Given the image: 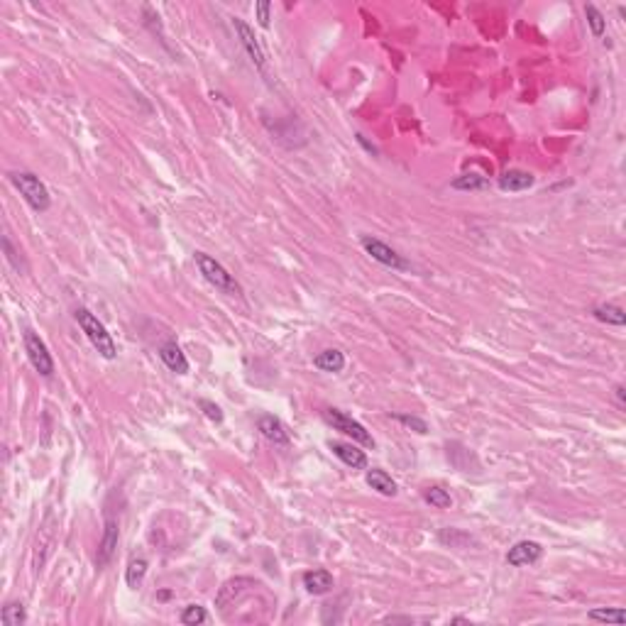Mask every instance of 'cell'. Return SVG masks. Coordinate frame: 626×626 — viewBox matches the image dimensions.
<instances>
[{
	"label": "cell",
	"mask_w": 626,
	"mask_h": 626,
	"mask_svg": "<svg viewBox=\"0 0 626 626\" xmlns=\"http://www.w3.org/2000/svg\"><path fill=\"white\" fill-rule=\"evenodd\" d=\"M74 316H76L79 328L86 333V338L91 341V345L95 347V352H98L100 357H106V360H116L118 345H116V341H113L111 333H108V328L103 326V323H100L88 308H76Z\"/></svg>",
	"instance_id": "1"
},
{
	"label": "cell",
	"mask_w": 626,
	"mask_h": 626,
	"mask_svg": "<svg viewBox=\"0 0 626 626\" xmlns=\"http://www.w3.org/2000/svg\"><path fill=\"white\" fill-rule=\"evenodd\" d=\"M194 260H196L198 272L205 276V281L216 286L218 291H223V294H228V296H240L242 294V286L237 284V279L221 265V262L216 260V257H211L208 252L198 250L194 255Z\"/></svg>",
	"instance_id": "2"
},
{
	"label": "cell",
	"mask_w": 626,
	"mask_h": 626,
	"mask_svg": "<svg viewBox=\"0 0 626 626\" xmlns=\"http://www.w3.org/2000/svg\"><path fill=\"white\" fill-rule=\"evenodd\" d=\"M10 181H13V186L20 191V196L27 201V205H30L32 211H37V213L49 211V205H52L49 189H47L32 171H10Z\"/></svg>",
	"instance_id": "3"
},
{
	"label": "cell",
	"mask_w": 626,
	"mask_h": 626,
	"mask_svg": "<svg viewBox=\"0 0 626 626\" xmlns=\"http://www.w3.org/2000/svg\"><path fill=\"white\" fill-rule=\"evenodd\" d=\"M323 418H326L328 426H333L336 431L345 433V436H350L355 443H360V446L365 448H375V438L367 433V428L362 426L360 421H355L352 416H347L345 411L341 409H326L323 411Z\"/></svg>",
	"instance_id": "4"
},
{
	"label": "cell",
	"mask_w": 626,
	"mask_h": 626,
	"mask_svg": "<svg viewBox=\"0 0 626 626\" xmlns=\"http://www.w3.org/2000/svg\"><path fill=\"white\" fill-rule=\"evenodd\" d=\"M360 245H362V250H365L367 255L372 257V260L379 262V265H384V267H389V269H394V272H406V269H411V265L404 260V257L399 255V252L394 250V247L384 245V242L377 240V237L365 235V237H362V240H360Z\"/></svg>",
	"instance_id": "5"
},
{
	"label": "cell",
	"mask_w": 626,
	"mask_h": 626,
	"mask_svg": "<svg viewBox=\"0 0 626 626\" xmlns=\"http://www.w3.org/2000/svg\"><path fill=\"white\" fill-rule=\"evenodd\" d=\"M22 341H25V352H27V357H30L32 367H35V370L40 372L42 377H52V375H54V360H52V355H49V350H47L45 341H42V338L37 336L35 331H30V328L22 333Z\"/></svg>",
	"instance_id": "6"
},
{
	"label": "cell",
	"mask_w": 626,
	"mask_h": 626,
	"mask_svg": "<svg viewBox=\"0 0 626 626\" xmlns=\"http://www.w3.org/2000/svg\"><path fill=\"white\" fill-rule=\"evenodd\" d=\"M118 538H120L118 519L116 516H106V526H103V536H100L98 553H95V568H98V570H103V568L113 561L116 548H118Z\"/></svg>",
	"instance_id": "7"
},
{
	"label": "cell",
	"mask_w": 626,
	"mask_h": 626,
	"mask_svg": "<svg viewBox=\"0 0 626 626\" xmlns=\"http://www.w3.org/2000/svg\"><path fill=\"white\" fill-rule=\"evenodd\" d=\"M233 27H235L237 37H240V45L245 47V52H247V56L252 59V64H255L260 71H265L267 56H265V49H262L260 40L255 37V30H252V27L247 25L245 20H240V17H235V20H233Z\"/></svg>",
	"instance_id": "8"
},
{
	"label": "cell",
	"mask_w": 626,
	"mask_h": 626,
	"mask_svg": "<svg viewBox=\"0 0 626 626\" xmlns=\"http://www.w3.org/2000/svg\"><path fill=\"white\" fill-rule=\"evenodd\" d=\"M541 556H543L541 543H536V541H519V543H514V546L509 548V553H506V563H509V565H514V568L533 565V563H536Z\"/></svg>",
	"instance_id": "9"
},
{
	"label": "cell",
	"mask_w": 626,
	"mask_h": 626,
	"mask_svg": "<svg viewBox=\"0 0 626 626\" xmlns=\"http://www.w3.org/2000/svg\"><path fill=\"white\" fill-rule=\"evenodd\" d=\"M257 582L250 580V577H235V580H228L226 585L221 587V592H218L216 597V607H221V609H226V607L235 604V600H240L245 592L255 590Z\"/></svg>",
	"instance_id": "10"
},
{
	"label": "cell",
	"mask_w": 626,
	"mask_h": 626,
	"mask_svg": "<svg viewBox=\"0 0 626 626\" xmlns=\"http://www.w3.org/2000/svg\"><path fill=\"white\" fill-rule=\"evenodd\" d=\"M257 428H260V433L267 438L269 443H274V446H289V433L284 431V423L276 418V416H260V421H257Z\"/></svg>",
	"instance_id": "11"
},
{
	"label": "cell",
	"mask_w": 626,
	"mask_h": 626,
	"mask_svg": "<svg viewBox=\"0 0 626 626\" xmlns=\"http://www.w3.org/2000/svg\"><path fill=\"white\" fill-rule=\"evenodd\" d=\"M331 451L336 457H341L343 462H345L347 467H352V470H365L367 467V455L365 451H360V448L350 446V443H331Z\"/></svg>",
	"instance_id": "12"
},
{
	"label": "cell",
	"mask_w": 626,
	"mask_h": 626,
	"mask_svg": "<svg viewBox=\"0 0 626 626\" xmlns=\"http://www.w3.org/2000/svg\"><path fill=\"white\" fill-rule=\"evenodd\" d=\"M533 174L524 169H509L499 176V189L501 191H509V194H519V191H526L533 186Z\"/></svg>",
	"instance_id": "13"
},
{
	"label": "cell",
	"mask_w": 626,
	"mask_h": 626,
	"mask_svg": "<svg viewBox=\"0 0 626 626\" xmlns=\"http://www.w3.org/2000/svg\"><path fill=\"white\" fill-rule=\"evenodd\" d=\"M159 357L171 372H176V375H186V372H189V360H186L184 350H181L174 341L164 343V345L159 347Z\"/></svg>",
	"instance_id": "14"
},
{
	"label": "cell",
	"mask_w": 626,
	"mask_h": 626,
	"mask_svg": "<svg viewBox=\"0 0 626 626\" xmlns=\"http://www.w3.org/2000/svg\"><path fill=\"white\" fill-rule=\"evenodd\" d=\"M304 587L311 595H326L333 590V575L328 570H308L304 572Z\"/></svg>",
	"instance_id": "15"
},
{
	"label": "cell",
	"mask_w": 626,
	"mask_h": 626,
	"mask_svg": "<svg viewBox=\"0 0 626 626\" xmlns=\"http://www.w3.org/2000/svg\"><path fill=\"white\" fill-rule=\"evenodd\" d=\"M313 365H316L321 372L336 375V372H343V367H345V355H343L341 350H336V347H328V350L318 352V355L313 357Z\"/></svg>",
	"instance_id": "16"
},
{
	"label": "cell",
	"mask_w": 626,
	"mask_h": 626,
	"mask_svg": "<svg viewBox=\"0 0 626 626\" xmlns=\"http://www.w3.org/2000/svg\"><path fill=\"white\" fill-rule=\"evenodd\" d=\"M367 485L384 496H394L396 492H399V487H396V482L391 480V475H386L384 470H377V467L375 470H367Z\"/></svg>",
	"instance_id": "17"
},
{
	"label": "cell",
	"mask_w": 626,
	"mask_h": 626,
	"mask_svg": "<svg viewBox=\"0 0 626 626\" xmlns=\"http://www.w3.org/2000/svg\"><path fill=\"white\" fill-rule=\"evenodd\" d=\"M451 186L455 191H482L490 186V179L482 174H475V171H465V174L455 176V179L451 181Z\"/></svg>",
	"instance_id": "18"
},
{
	"label": "cell",
	"mask_w": 626,
	"mask_h": 626,
	"mask_svg": "<svg viewBox=\"0 0 626 626\" xmlns=\"http://www.w3.org/2000/svg\"><path fill=\"white\" fill-rule=\"evenodd\" d=\"M147 568H150V563H147V558H142V556L132 558V561L127 563L125 582L130 590H137V587L142 585V580H145V575H147Z\"/></svg>",
	"instance_id": "19"
},
{
	"label": "cell",
	"mask_w": 626,
	"mask_h": 626,
	"mask_svg": "<svg viewBox=\"0 0 626 626\" xmlns=\"http://www.w3.org/2000/svg\"><path fill=\"white\" fill-rule=\"evenodd\" d=\"M595 318L602 323H609V326H624L626 323V313L624 308H619V306H611V304H600L595 308Z\"/></svg>",
	"instance_id": "20"
},
{
	"label": "cell",
	"mask_w": 626,
	"mask_h": 626,
	"mask_svg": "<svg viewBox=\"0 0 626 626\" xmlns=\"http://www.w3.org/2000/svg\"><path fill=\"white\" fill-rule=\"evenodd\" d=\"M27 621V614H25V607L20 604V602H8L6 607H3V611H0V624L3 626H20Z\"/></svg>",
	"instance_id": "21"
},
{
	"label": "cell",
	"mask_w": 626,
	"mask_h": 626,
	"mask_svg": "<svg viewBox=\"0 0 626 626\" xmlns=\"http://www.w3.org/2000/svg\"><path fill=\"white\" fill-rule=\"evenodd\" d=\"M585 17H587V25H590L592 35H595V37H602V35H604V30H607V20H604V15H602V13H600V8L592 6V3H587V6H585Z\"/></svg>",
	"instance_id": "22"
},
{
	"label": "cell",
	"mask_w": 626,
	"mask_h": 626,
	"mask_svg": "<svg viewBox=\"0 0 626 626\" xmlns=\"http://www.w3.org/2000/svg\"><path fill=\"white\" fill-rule=\"evenodd\" d=\"M423 501L436 506V509H448V506L453 504V496L448 494L443 487H428V490L423 492Z\"/></svg>",
	"instance_id": "23"
},
{
	"label": "cell",
	"mask_w": 626,
	"mask_h": 626,
	"mask_svg": "<svg viewBox=\"0 0 626 626\" xmlns=\"http://www.w3.org/2000/svg\"><path fill=\"white\" fill-rule=\"evenodd\" d=\"M587 616H590L592 621H602V624H616V626L624 624V611H621V609H607V607H597V609H592Z\"/></svg>",
	"instance_id": "24"
},
{
	"label": "cell",
	"mask_w": 626,
	"mask_h": 626,
	"mask_svg": "<svg viewBox=\"0 0 626 626\" xmlns=\"http://www.w3.org/2000/svg\"><path fill=\"white\" fill-rule=\"evenodd\" d=\"M179 619H181V624H186V626H196V624H205V621H208V614H205V609L201 604H189V607H184Z\"/></svg>",
	"instance_id": "25"
},
{
	"label": "cell",
	"mask_w": 626,
	"mask_h": 626,
	"mask_svg": "<svg viewBox=\"0 0 626 626\" xmlns=\"http://www.w3.org/2000/svg\"><path fill=\"white\" fill-rule=\"evenodd\" d=\"M3 250H6V260L13 265V269H17V272H25L27 269L25 262H22V257L17 255V250L13 247V242H10V237H8V235H3Z\"/></svg>",
	"instance_id": "26"
},
{
	"label": "cell",
	"mask_w": 626,
	"mask_h": 626,
	"mask_svg": "<svg viewBox=\"0 0 626 626\" xmlns=\"http://www.w3.org/2000/svg\"><path fill=\"white\" fill-rule=\"evenodd\" d=\"M391 418H396V421L404 423V426L414 428L416 433H428V423L423 421V418H416V416H406V414H394Z\"/></svg>",
	"instance_id": "27"
},
{
	"label": "cell",
	"mask_w": 626,
	"mask_h": 626,
	"mask_svg": "<svg viewBox=\"0 0 626 626\" xmlns=\"http://www.w3.org/2000/svg\"><path fill=\"white\" fill-rule=\"evenodd\" d=\"M198 406H201V411H203V414L208 416V418H211V421H216V423H221V421H223V411H221V406H216V404H213V401L201 399V401H198Z\"/></svg>",
	"instance_id": "28"
},
{
	"label": "cell",
	"mask_w": 626,
	"mask_h": 626,
	"mask_svg": "<svg viewBox=\"0 0 626 626\" xmlns=\"http://www.w3.org/2000/svg\"><path fill=\"white\" fill-rule=\"evenodd\" d=\"M255 13H257V22H260L262 27H269L272 3H267V0H260V3H255Z\"/></svg>",
	"instance_id": "29"
},
{
	"label": "cell",
	"mask_w": 626,
	"mask_h": 626,
	"mask_svg": "<svg viewBox=\"0 0 626 626\" xmlns=\"http://www.w3.org/2000/svg\"><path fill=\"white\" fill-rule=\"evenodd\" d=\"M616 401H619V406L621 409H624L626 406V389H624V384H616Z\"/></svg>",
	"instance_id": "30"
},
{
	"label": "cell",
	"mask_w": 626,
	"mask_h": 626,
	"mask_svg": "<svg viewBox=\"0 0 626 626\" xmlns=\"http://www.w3.org/2000/svg\"><path fill=\"white\" fill-rule=\"evenodd\" d=\"M355 137H357V142H360V145H362V147H365V150H367V152H370V155H377V147H375V145H370V142H367V140H365V135H360V132H357V135H355Z\"/></svg>",
	"instance_id": "31"
},
{
	"label": "cell",
	"mask_w": 626,
	"mask_h": 626,
	"mask_svg": "<svg viewBox=\"0 0 626 626\" xmlns=\"http://www.w3.org/2000/svg\"><path fill=\"white\" fill-rule=\"evenodd\" d=\"M384 621H406V624H409L411 616H389V619H384Z\"/></svg>",
	"instance_id": "32"
},
{
	"label": "cell",
	"mask_w": 626,
	"mask_h": 626,
	"mask_svg": "<svg viewBox=\"0 0 626 626\" xmlns=\"http://www.w3.org/2000/svg\"><path fill=\"white\" fill-rule=\"evenodd\" d=\"M169 597H171V592H166V590L159 592V600H169Z\"/></svg>",
	"instance_id": "33"
}]
</instances>
